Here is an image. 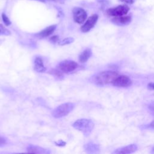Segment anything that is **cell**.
<instances>
[{"instance_id":"obj_5","label":"cell","mask_w":154,"mask_h":154,"mask_svg":"<svg viewBox=\"0 0 154 154\" xmlns=\"http://www.w3.org/2000/svg\"><path fill=\"white\" fill-rule=\"evenodd\" d=\"M57 67L63 73H69L74 71L78 67V64L72 60H64L58 64Z\"/></svg>"},{"instance_id":"obj_7","label":"cell","mask_w":154,"mask_h":154,"mask_svg":"<svg viewBox=\"0 0 154 154\" xmlns=\"http://www.w3.org/2000/svg\"><path fill=\"white\" fill-rule=\"evenodd\" d=\"M112 84L117 87H127L132 84L131 79L126 75H119L112 82Z\"/></svg>"},{"instance_id":"obj_15","label":"cell","mask_w":154,"mask_h":154,"mask_svg":"<svg viewBox=\"0 0 154 154\" xmlns=\"http://www.w3.org/2000/svg\"><path fill=\"white\" fill-rule=\"evenodd\" d=\"M84 149L87 153H96L99 149V146L97 145L92 143L86 144L84 146Z\"/></svg>"},{"instance_id":"obj_13","label":"cell","mask_w":154,"mask_h":154,"mask_svg":"<svg viewBox=\"0 0 154 154\" xmlns=\"http://www.w3.org/2000/svg\"><path fill=\"white\" fill-rule=\"evenodd\" d=\"M55 29H56V25H51V26L46 28L45 29H43L40 32H38L37 34V36L40 38L47 37L49 36L50 35H51L54 32Z\"/></svg>"},{"instance_id":"obj_25","label":"cell","mask_w":154,"mask_h":154,"mask_svg":"<svg viewBox=\"0 0 154 154\" xmlns=\"http://www.w3.org/2000/svg\"><path fill=\"white\" fill-rule=\"evenodd\" d=\"M56 144H57V145H58V146H64V145L66 144V143H64V142H63V141H61V143H60L59 142H57Z\"/></svg>"},{"instance_id":"obj_26","label":"cell","mask_w":154,"mask_h":154,"mask_svg":"<svg viewBox=\"0 0 154 154\" xmlns=\"http://www.w3.org/2000/svg\"><path fill=\"white\" fill-rule=\"evenodd\" d=\"M36 1H42V2H45V1L44 0H36Z\"/></svg>"},{"instance_id":"obj_1","label":"cell","mask_w":154,"mask_h":154,"mask_svg":"<svg viewBox=\"0 0 154 154\" xmlns=\"http://www.w3.org/2000/svg\"><path fill=\"white\" fill-rule=\"evenodd\" d=\"M119 76V73L115 71H103L97 73L93 78V81L97 85L103 86L112 84L114 80Z\"/></svg>"},{"instance_id":"obj_8","label":"cell","mask_w":154,"mask_h":154,"mask_svg":"<svg viewBox=\"0 0 154 154\" xmlns=\"http://www.w3.org/2000/svg\"><path fill=\"white\" fill-rule=\"evenodd\" d=\"M98 15L96 14H93L87 20L84 24L81 27V30L83 32H87L90 31L96 25L98 20Z\"/></svg>"},{"instance_id":"obj_4","label":"cell","mask_w":154,"mask_h":154,"mask_svg":"<svg viewBox=\"0 0 154 154\" xmlns=\"http://www.w3.org/2000/svg\"><path fill=\"white\" fill-rule=\"evenodd\" d=\"M129 11V7L125 4L120 5L117 7L108 8L106 13L109 16H121L126 15Z\"/></svg>"},{"instance_id":"obj_22","label":"cell","mask_w":154,"mask_h":154,"mask_svg":"<svg viewBox=\"0 0 154 154\" xmlns=\"http://www.w3.org/2000/svg\"><path fill=\"white\" fill-rule=\"evenodd\" d=\"M147 88L149 90H154V82H150L147 85Z\"/></svg>"},{"instance_id":"obj_21","label":"cell","mask_w":154,"mask_h":154,"mask_svg":"<svg viewBox=\"0 0 154 154\" xmlns=\"http://www.w3.org/2000/svg\"><path fill=\"white\" fill-rule=\"evenodd\" d=\"M6 139L2 137H0V147L6 144Z\"/></svg>"},{"instance_id":"obj_2","label":"cell","mask_w":154,"mask_h":154,"mask_svg":"<svg viewBox=\"0 0 154 154\" xmlns=\"http://www.w3.org/2000/svg\"><path fill=\"white\" fill-rule=\"evenodd\" d=\"M72 126L76 129L81 131L84 135L87 137L90 135L92 132L94 124L93 121L90 119H81L75 122Z\"/></svg>"},{"instance_id":"obj_12","label":"cell","mask_w":154,"mask_h":154,"mask_svg":"<svg viewBox=\"0 0 154 154\" xmlns=\"http://www.w3.org/2000/svg\"><path fill=\"white\" fill-rule=\"evenodd\" d=\"M34 69L39 73L44 72L46 70L42 59L39 57H36L34 60Z\"/></svg>"},{"instance_id":"obj_9","label":"cell","mask_w":154,"mask_h":154,"mask_svg":"<svg viewBox=\"0 0 154 154\" xmlns=\"http://www.w3.org/2000/svg\"><path fill=\"white\" fill-rule=\"evenodd\" d=\"M132 20L131 16H121L114 17L111 19V22L116 25L125 26L129 25Z\"/></svg>"},{"instance_id":"obj_23","label":"cell","mask_w":154,"mask_h":154,"mask_svg":"<svg viewBox=\"0 0 154 154\" xmlns=\"http://www.w3.org/2000/svg\"><path fill=\"white\" fill-rule=\"evenodd\" d=\"M122 2L128 4H132L135 0H120Z\"/></svg>"},{"instance_id":"obj_24","label":"cell","mask_w":154,"mask_h":154,"mask_svg":"<svg viewBox=\"0 0 154 154\" xmlns=\"http://www.w3.org/2000/svg\"><path fill=\"white\" fill-rule=\"evenodd\" d=\"M149 127L152 129H154V120H153L149 125Z\"/></svg>"},{"instance_id":"obj_16","label":"cell","mask_w":154,"mask_h":154,"mask_svg":"<svg viewBox=\"0 0 154 154\" xmlns=\"http://www.w3.org/2000/svg\"><path fill=\"white\" fill-rule=\"evenodd\" d=\"M74 41V38L72 37H67L64 38L63 40H61L60 42H58L60 45H69L72 43Z\"/></svg>"},{"instance_id":"obj_20","label":"cell","mask_w":154,"mask_h":154,"mask_svg":"<svg viewBox=\"0 0 154 154\" xmlns=\"http://www.w3.org/2000/svg\"><path fill=\"white\" fill-rule=\"evenodd\" d=\"M49 40L53 43H57L59 40V37L58 35H54L52 37H51L49 39Z\"/></svg>"},{"instance_id":"obj_18","label":"cell","mask_w":154,"mask_h":154,"mask_svg":"<svg viewBox=\"0 0 154 154\" xmlns=\"http://www.w3.org/2000/svg\"><path fill=\"white\" fill-rule=\"evenodd\" d=\"M51 73L54 75V76L58 77V78H61V77H63V72H61L60 70H59L58 69H54L52 70L51 72Z\"/></svg>"},{"instance_id":"obj_3","label":"cell","mask_w":154,"mask_h":154,"mask_svg":"<svg viewBox=\"0 0 154 154\" xmlns=\"http://www.w3.org/2000/svg\"><path fill=\"white\" fill-rule=\"evenodd\" d=\"M75 108V104L71 102H67L58 106L52 112L54 117L58 119L68 115Z\"/></svg>"},{"instance_id":"obj_17","label":"cell","mask_w":154,"mask_h":154,"mask_svg":"<svg viewBox=\"0 0 154 154\" xmlns=\"http://www.w3.org/2000/svg\"><path fill=\"white\" fill-rule=\"evenodd\" d=\"M10 34V31L2 24H0V35H9Z\"/></svg>"},{"instance_id":"obj_10","label":"cell","mask_w":154,"mask_h":154,"mask_svg":"<svg viewBox=\"0 0 154 154\" xmlns=\"http://www.w3.org/2000/svg\"><path fill=\"white\" fill-rule=\"evenodd\" d=\"M138 149V147L135 144H131L128 146L122 147L121 148L117 149L116 150H115L113 153H131L134 152H135Z\"/></svg>"},{"instance_id":"obj_19","label":"cell","mask_w":154,"mask_h":154,"mask_svg":"<svg viewBox=\"0 0 154 154\" xmlns=\"http://www.w3.org/2000/svg\"><path fill=\"white\" fill-rule=\"evenodd\" d=\"M2 20L4 22V23L7 25V26H8L11 24V22L10 20H9L8 17L4 14H2Z\"/></svg>"},{"instance_id":"obj_11","label":"cell","mask_w":154,"mask_h":154,"mask_svg":"<svg viewBox=\"0 0 154 154\" xmlns=\"http://www.w3.org/2000/svg\"><path fill=\"white\" fill-rule=\"evenodd\" d=\"M28 153H50L51 152L48 149L39 147L38 146L29 145L26 149Z\"/></svg>"},{"instance_id":"obj_14","label":"cell","mask_w":154,"mask_h":154,"mask_svg":"<svg viewBox=\"0 0 154 154\" xmlns=\"http://www.w3.org/2000/svg\"><path fill=\"white\" fill-rule=\"evenodd\" d=\"M92 54L91 50L89 48L85 49L84 51L81 52V54L79 56V61L81 63H85L91 57Z\"/></svg>"},{"instance_id":"obj_6","label":"cell","mask_w":154,"mask_h":154,"mask_svg":"<svg viewBox=\"0 0 154 154\" xmlns=\"http://www.w3.org/2000/svg\"><path fill=\"white\" fill-rule=\"evenodd\" d=\"M72 13L74 21L79 24L82 23L87 17L86 11L80 7H75L72 10Z\"/></svg>"}]
</instances>
